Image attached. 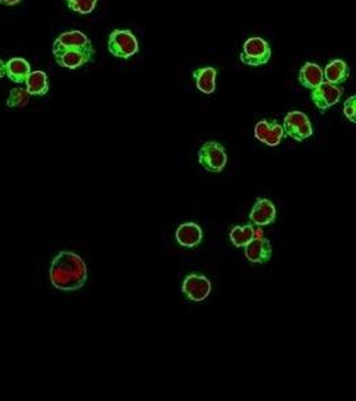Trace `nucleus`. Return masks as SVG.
<instances>
[{"label": "nucleus", "mask_w": 356, "mask_h": 401, "mask_svg": "<svg viewBox=\"0 0 356 401\" xmlns=\"http://www.w3.org/2000/svg\"><path fill=\"white\" fill-rule=\"evenodd\" d=\"M86 262L79 255L62 250L55 255L50 265V282L62 292H75L86 284Z\"/></svg>", "instance_id": "f257e3e1"}, {"label": "nucleus", "mask_w": 356, "mask_h": 401, "mask_svg": "<svg viewBox=\"0 0 356 401\" xmlns=\"http://www.w3.org/2000/svg\"><path fill=\"white\" fill-rule=\"evenodd\" d=\"M198 163L209 171V173H222L228 163V154L225 147L217 141H208L200 147L198 154Z\"/></svg>", "instance_id": "f03ea898"}, {"label": "nucleus", "mask_w": 356, "mask_h": 401, "mask_svg": "<svg viewBox=\"0 0 356 401\" xmlns=\"http://www.w3.org/2000/svg\"><path fill=\"white\" fill-rule=\"evenodd\" d=\"M108 50L113 57L120 59H130L138 54L139 45L134 34L129 30H114L109 35Z\"/></svg>", "instance_id": "7ed1b4c3"}, {"label": "nucleus", "mask_w": 356, "mask_h": 401, "mask_svg": "<svg viewBox=\"0 0 356 401\" xmlns=\"http://www.w3.org/2000/svg\"><path fill=\"white\" fill-rule=\"evenodd\" d=\"M272 50L270 43L263 37H253L246 39L243 51L240 54V61L251 67H260L270 61Z\"/></svg>", "instance_id": "20e7f679"}, {"label": "nucleus", "mask_w": 356, "mask_h": 401, "mask_svg": "<svg viewBox=\"0 0 356 401\" xmlns=\"http://www.w3.org/2000/svg\"><path fill=\"white\" fill-rule=\"evenodd\" d=\"M282 127L285 135L296 142H303L314 135V126L303 111L288 112L282 121Z\"/></svg>", "instance_id": "39448f33"}, {"label": "nucleus", "mask_w": 356, "mask_h": 401, "mask_svg": "<svg viewBox=\"0 0 356 401\" xmlns=\"http://www.w3.org/2000/svg\"><path fill=\"white\" fill-rule=\"evenodd\" d=\"M181 292L189 301L201 303L207 300L212 292V282L201 273H189L183 280Z\"/></svg>", "instance_id": "423d86ee"}, {"label": "nucleus", "mask_w": 356, "mask_h": 401, "mask_svg": "<svg viewBox=\"0 0 356 401\" xmlns=\"http://www.w3.org/2000/svg\"><path fill=\"white\" fill-rule=\"evenodd\" d=\"M343 93L344 90L342 87L324 81L321 85L312 90L311 99L314 105L319 109L320 112L324 114L336 103H339L340 98L343 97Z\"/></svg>", "instance_id": "0eeeda50"}, {"label": "nucleus", "mask_w": 356, "mask_h": 401, "mask_svg": "<svg viewBox=\"0 0 356 401\" xmlns=\"http://www.w3.org/2000/svg\"><path fill=\"white\" fill-rule=\"evenodd\" d=\"M73 49L94 50V47H93L91 40L82 31H78V30L62 33L61 35L57 37L52 43L54 57L66 50Z\"/></svg>", "instance_id": "6e6552de"}, {"label": "nucleus", "mask_w": 356, "mask_h": 401, "mask_svg": "<svg viewBox=\"0 0 356 401\" xmlns=\"http://www.w3.org/2000/svg\"><path fill=\"white\" fill-rule=\"evenodd\" d=\"M57 63L69 70H76L86 66L87 63L96 61V50H66L54 57Z\"/></svg>", "instance_id": "1a4fd4ad"}, {"label": "nucleus", "mask_w": 356, "mask_h": 401, "mask_svg": "<svg viewBox=\"0 0 356 401\" xmlns=\"http://www.w3.org/2000/svg\"><path fill=\"white\" fill-rule=\"evenodd\" d=\"M285 136L284 127L276 120L260 121L255 126V138L267 146H279Z\"/></svg>", "instance_id": "9d476101"}, {"label": "nucleus", "mask_w": 356, "mask_h": 401, "mask_svg": "<svg viewBox=\"0 0 356 401\" xmlns=\"http://www.w3.org/2000/svg\"><path fill=\"white\" fill-rule=\"evenodd\" d=\"M249 221L258 228L270 226L276 221V207L268 198H258L251 209Z\"/></svg>", "instance_id": "9b49d317"}, {"label": "nucleus", "mask_w": 356, "mask_h": 401, "mask_svg": "<svg viewBox=\"0 0 356 401\" xmlns=\"http://www.w3.org/2000/svg\"><path fill=\"white\" fill-rule=\"evenodd\" d=\"M246 258L252 264H267L272 258V245L268 238L265 237H256L244 246Z\"/></svg>", "instance_id": "f8f14e48"}, {"label": "nucleus", "mask_w": 356, "mask_h": 401, "mask_svg": "<svg viewBox=\"0 0 356 401\" xmlns=\"http://www.w3.org/2000/svg\"><path fill=\"white\" fill-rule=\"evenodd\" d=\"M204 233L196 222H184L176 231V243L186 249H193L202 243Z\"/></svg>", "instance_id": "ddd939ff"}, {"label": "nucleus", "mask_w": 356, "mask_h": 401, "mask_svg": "<svg viewBox=\"0 0 356 401\" xmlns=\"http://www.w3.org/2000/svg\"><path fill=\"white\" fill-rule=\"evenodd\" d=\"M323 82H324L323 69L314 62H306L299 71V83L306 88L314 90Z\"/></svg>", "instance_id": "4468645a"}, {"label": "nucleus", "mask_w": 356, "mask_h": 401, "mask_svg": "<svg viewBox=\"0 0 356 401\" xmlns=\"http://www.w3.org/2000/svg\"><path fill=\"white\" fill-rule=\"evenodd\" d=\"M30 74H31V66L23 58H13L6 62V76L13 83L16 85L25 83Z\"/></svg>", "instance_id": "2eb2a0df"}, {"label": "nucleus", "mask_w": 356, "mask_h": 401, "mask_svg": "<svg viewBox=\"0 0 356 401\" xmlns=\"http://www.w3.org/2000/svg\"><path fill=\"white\" fill-rule=\"evenodd\" d=\"M350 78V67L342 59H332L324 69V81L333 85H342Z\"/></svg>", "instance_id": "dca6fc26"}, {"label": "nucleus", "mask_w": 356, "mask_h": 401, "mask_svg": "<svg viewBox=\"0 0 356 401\" xmlns=\"http://www.w3.org/2000/svg\"><path fill=\"white\" fill-rule=\"evenodd\" d=\"M196 87L204 94H213L216 90L217 70L214 67H201L193 71Z\"/></svg>", "instance_id": "f3484780"}, {"label": "nucleus", "mask_w": 356, "mask_h": 401, "mask_svg": "<svg viewBox=\"0 0 356 401\" xmlns=\"http://www.w3.org/2000/svg\"><path fill=\"white\" fill-rule=\"evenodd\" d=\"M25 90L31 97H45L49 93V78L45 71H31L25 81Z\"/></svg>", "instance_id": "a211bd4d"}, {"label": "nucleus", "mask_w": 356, "mask_h": 401, "mask_svg": "<svg viewBox=\"0 0 356 401\" xmlns=\"http://www.w3.org/2000/svg\"><path fill=\"white\" fill-rule=\"evenodd\" d=\"M255 238L253 225H236L229 233V240L236 248H244Z\"/></svg>", "instance_id": "6ab92c4d"}, {"label": "nucleus", "mask_w": 356, "mask_h": 401, "mask_svg": "<svg viewBox=\"0 0 356 401\" xmlns=\"http://www.w3.org/2000/svg\"><path fill=\"white\" fill-rule=\"evenodd\" d=\"M30 97L31 95L28 94L25 87H15L10 91L6 105L10 110L25 109L30 102Z\"/></svg>", "instance_id": "aec40b11"}, {"label": "nucleus", "mask_w": 356, "mask_h": 401, "mask_svg": "<svg viewBox=\"0 0 356 401\" xmlns=\"http://www.w3.org/2000/svg\"><path fill=\"white\" fill-rule=\"evenodd\" d=\"M64 1L70 11L79 15H88L96 10L98 0H64Z\"/></svg>", "instance_id": "412c9836"}, {"label": "nucleus", "mask_w": 356, "mask_h": 401, "mask_svg": "<svg viewBox=\"0 0 356 401\" xmlns=\"http://www.w3.org/2000/svg\"><path fill=\"white\" fill-rule=\"evenodd\" d=\"M343 114L348 121L356 123V95H351L345 99Z\"/></svg>", "instance_id": "4be33fe9"}, {"label": "nucleus", "mask_w": 356, "mask_h": 401, "mask_svg": "<svg viewBox=\"0 0 356 401\" xmlns=\"http://www.w3.org/2000/svg\"><path fill=\"white\" fill-rule=\"evenodd\" d=\"M22 0H0V4L3 6H7V7H13V6H16L19 4Z\"/></svg>", "instance_id": "5701e85b"}, {"label": "nucleus", "mask_w": 356, "mask_h": 401, "mask_svg": "<svg viewBox=\"0 0 356 401\" xmlns=\"http://www.w3.org/2000/svg\"><path fill=\"white\" fill-rule=\"evenodd\" d=\"M3 76H6V62H3L0 59V79H1Z\"/></svg>", "instance_id": "b1692460"}]
</instances>
